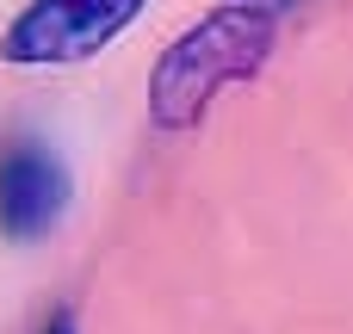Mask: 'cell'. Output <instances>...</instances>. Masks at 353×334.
<instances>
[{
	"mask_svg": "<svg viewBox=\"0 0 353 334\" xmlns=\"http://www.w3.org/2000/svg\"><path fill=\"white\" fill-rule=\"evenodd\" d=\"M267 56H273V12L261 0H242V6H223L211 19H199L155 62V74H149V118L161 130L199 124L205 105L223 87L254 81Z\"/></svg>",
	"mask_w": 353,
	"mask_h": 334,
	"instance_id": "obj_1",
	"label": "cell"
},
{
	"mask_svg": "<svg viewBox=\"0 0 353 334\" xmlns=\"http://www.w3.org/2000/svg\"><path fill=\"white\" fill-rule=\"evenodd\" d=\"M43 334H74V316H50V328Z\"/></svg>",
	"mask_w": 353,
	"mask_h": 334,
	"instance_id": "obj_4",
	"label": "cell"
},
{
	"mask_svg": "<svg viewBox=\"0 0 353 334\" xmlns=\"http://www.w3.org/2000/svg\"><path fill=\"white\" fill-rule=\"evenodd\" d=\"M68 205V167L37 149V143H19L0 155V229L12 242H37L50 236V223L62 217Z\"/></svg>",
	"mask_w": 353,
	"mask_h": 334,
	"instance_id": "obj_3",
	"label": "cell"
},
{
	"mask_svg": "<svg viewBox=\"0 0 353 334\" xmlns=\"http://www.w3.org/2000/svg\"><path fill=\"white\" fill-rule=\"evenodd\" d=\"M149 0H31L6 37L0 56L12 68H74L87 56H99Z\"/></svg>",
	"mask_w": 353,
	"mask_h": 334,
	"instance_id": "obj_2",
	"label": "cell"
}]
</instances>
